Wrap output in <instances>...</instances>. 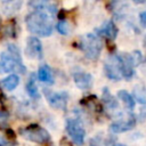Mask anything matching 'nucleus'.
Masks as SVG:
<instances>
[{
  "instance_id": "1",
  "label": "nucleus",
  "mask_w": 146,
  "mask_h": 146,
  "mask_svg": "<svg viewBox=\"0 0 146 146\" xmlns=\"http://www.w3.org/2000/svg\"><path fill=\"white\" fill-rule=\"evenodd\" d=\"M133 64L129 54H112L104 63L105 75L110 80L119 81L121 79H131L135 74Z\"/></svg>"
},
{
  "instance_id": "2",
  "label": "nucleus",
  "mask_w": 146,
  "mask_h": 146,
  "mask_svg": "<svg viewBox=\"0 0 146 146\" xmlns=\"http://www.w3.org/2000/svg\"><path fill=\"white\" fill-rule=\"evenodd\" d=\"M27 30L39 36H49L52 33V21L44 10H34L26 16Z\"/></svg>"
},
{
  "instance_id": "3",
  "label": "nucleus",
  "mask_w": 146,
  "mask_h": 146,
  "mask_svg": "<svg viewBox=\"0 0 146 146\" xmlns=\"http://www.w3.org/2000/svg\"><path fill=\"white\" fill-rule=\"evenodd\" d=\"M79 46L88 59L96 60L100 55L102 41H100L99 36L94 33H88V34L81 36L80 41H79Z\"/></svg>"
},
{
  "instance_id": "4",
  "label": "nucleus",
  "mask_w": 146,
  "mask_h": 146,
  "mask_svg": "<svg viewBox=\"0 0 146 146\" xmlns=\"http://www.w3.org/2000/svg\"><path fill=\"white\" fill-rule=\"evenodd\" d=\"M19 133L25 139H27L30 141H33V143H36V144H46L50 140L49 132L44 128H42L38 124L27 125V127L21 129Z\"/></svg>"
},
{
  "instance_id": "5",
  "label": "nucleus",
  "mask_w": 146,
  "mask_h": 146,
  "mask_svg": "<svg viewBox=\"0 0 146 146\" xmlns=\"http://www.w3.org/2000/svg\"><path fill=\"white\" fill-rule=\"evenodd\" d=\"M26 68L22 63V58L15 57L9 52H1L0 55V73L18 72L25 73Z\"/></svg>"
},
{
  "instance_id": "6",
  "label": "nucleus",
  "mask_w": 146,
  "mask_h": 146,
  "mask_svg": "<svg viewBox=\"0 0 146 146\" xmlns=\"http://www.w3.org/2000/svg\"><path fill=\"white\" fill-rule=\"evenodd\" d=\"M66 131L68 136L71 137L72 141L78 145L82 146L84 143V137H86V131L83 127L80 124V122L75 119H67L66 120Z\"/></svg>"
},
{
  "instance_id": "7",
  "label": "nucleus",
  "mask_w": 146,
  "mask_h": 146,
  "mask_svg": "<svg viewBox=\"0 0 146 146\" xmlns=\"http://www.w3.org/2000/svg\"><path fill=\"white\" fill-rule=\"evenodd\" d=\"M44 96L49 103V105L57 110H66L67 100H68V94L66 91H59L55 92L48 89H44Z\"/></svg>"
},
{
  "instance_id": "8",
  "label": "nucleus",
  "mask_w": 146,
  "mask_h": 146,
  "mask_svg": "<svg viewBox=\"0 0 146 146\" xmlns=\"http://www.w3.org/2000/svg\"><path fill=\"white\" fill-rule=\"evenodd\" d=\"M137 119L132 113H127L124 117H121L117 121H114L110 125V130L114 133H121L125 132L128 130H131L136 125Z\"/></svg>"
},
{
  "instance_id": "9",
  "label": "nucleus",
  "mask_w": 146,
  "mask_h": 146,
  "mask_svg": "<svg viewBox=\"0 0 146 146\" xmlns=\"http://www.w3.org/2000/svg\"><path fill=\"white\" fill-rule=\"evenodd\" d=\"M25 54L27 55V57L33 58V59H41L42 58V56H43L42 44H41V41L36 36H30L27 39Z\"/></svg>"
},
{
  "instance_id": "10",
  "label": "nucleus",
  "mask_w": 146,
  "mask_h": 146,
  "mask_svg": "<svg viewBox=\"0 0 146 146\" xmlns=\"http://www.w3.org/2000/svg\"><path fill=\"white\" fill-rule=\"evenodd\" d=\"M73 80H74L76 87L81 90H87L92 86V75L87 72L73 73Z\"/></svg>"
},
{
  "instance_id": "11",
  "label": "nucleus",
  "mask_w": 146,
  "mask_h": 146,
  "mask_svg": "<svg viewBox=\"0 0 146 146\" xmlns=\"http://www.w3.org/2000/svg\"><path fill=\"white\" fill-rule=\"evenodd\" d=\"M97 32H98L100 35H105V36H106L107 39H110V40H114V39L116 38V35H117L119 30H117L116 25L114 24V22H113L112 19H108V21H106V22L102 25V27H100L99 30H97Z\"/></svg>"
},
{
  "instance_id": "12",
  "label": "nucleus",
  "mask_w": 146,
  "mask_h": 146,
  "mask_svg": "<svg viewBox=\"0 0 146 146\" xmlns=\"http://www.w3.org/2000/svg\"><path fill=\"white\" fill-rule=\"evenodd\" d=\"M38 79L43 82V83H47V84H52L54 83V74H52V71L51 68L48 66V65H41L38 70Z\"/></svg>"
},
{
  "instance_id": "13",
  "label": "nucleus",
  "mask_w": 146,
  "mask_h": 146,
  "mask_svg": "<svg viewBox=\"0 0 146 146\" xmlns=\"http://www.w3.org/2000/svg\"><path fill=\"white\" fill-rule=\"evenodd\" d=\"M102 102L105 105L106 108L108 110H116L119 107V103L115 99V97L108 91V89L105 87L103 89V95H102Z\"/></svg>"
},
{
  "instance_id": "14",
  "label": "nucleus",
  "mask_w": 146,
  "mask_h": 146,
  "mask_svg": "<svg viewBox=\"0 0 146 146\" xmlns=\"http://www.w3.org/2000/svg\"><path fill=\"white\" fill-rule=\"evenodd\" d=\"M117 98L124 104V106L128 110H133L135 105H136V100L133 99V97L125 90H120L117 92Z\"/></svg>"
},
{
  "instance_id": "15",
  "label": "nucleus",
  "mask_w": 146,
  "mask_h": 146,
  "mask_svg": "<svg viewBox=\"0 0 146 146\" xmlns=\"http://www.w3.org/2000/svg\"><path fill=\"white\" fill-rule=\"evenodd\" d=\"M81 104L92 108L96 112H102V104L96 96H88V97L81 99Z\"/></svg>"
},
{
  "instance_id": "16",
  "label": "nucleus",
  "mask_w": 146,
  "mask_h": 146,
  "mask_svg": "<svg viewBox=\"0 0 146 146\" xmlns=\"http://www.w3.org/2000/svg\"><path fill=\"white\" fill-rule=\"evenodd\" d=\"M18 83H19V78L16 74H10V75H8L7 78H5L2 80V86L8 91L14 90L18 86Z\"/></svg>"
},
{
  "instance_id": "17",
  "label": "nucleus",
  "mask_w": 146,
  "mask_h": 146,
  "mask_svg": "<svg viewBox=\"0 0 146 146\" xmlns=\"http://www.w3.org/2000/svg\"><path fill=\"white\" fill-rule=\"evenodd\" d=\"M26 91L30 95V97H32V98H39L40 97L39 91H38V87H36L35 80H34V75H31L30 80L27 81V83H26Z\"/></svg>"
},
{
  "instance_id": "18",
  "label": "nucleus",
  "mask_w": 146,
  "mask_h": 146,
  "mask_svg": "<svg viewBox=\"0 0 146 146\" xmlns=\"http://www.w3.org/2000/svg\"><path fill=\"white\" fill-rule=\"evenodd\" d=\"M133 95H135V98L138 103H140L143 105H146V90H145L144 86L138 84L137 87H135Z\"/></svg>"
},
{
  "instance_id": "19",
  "label": "nucleus",
  "mask_w": 146,
  "mask_h": 146,
  "mask_svg": "<svg viewBox=\"0 0 146 146\" xmlns=\"http://www.w3.org/2000/svg\"><path fill=\"white\" fill-rule=\"evenodd\" d=\"M129 55H130V58H131V62H132L133 66L139 65V64L141 63L143 56H141V52H140L139 50H135V51H132V52L129 54Z\"/></svg>"
},
{
  "instance_id": "20",
  "label": "nucleus",
  "mask_w": 146,
  "mask_h": 146,
  "mask_svg": "<svg viewBox=\"0 0 146 146\" xmlns=\"http://www.w3.org/2000/svg\"><path fill=\"white\" fill-rule=\"evenodd\" d=\"M56 30L60 33V34H67L68 33V24L66 21H59L57 24H56Z\"/></svg>"
},
{
  "instance_id": "21",
  "label": "nucleus",
  "mask_w": 146,
  "mask_h": 146,
  "mask_svg": "<svg viewBox=\"0 0 146 146\" xmlns=\"http://www.w3.org/2000/svg\"><path fill=\"white\" fill-rule=\"evenodd\" d=\"M8 119H9L8 113L6 111L0 110V127H2V128L6 127L7 123H8Z\"/></svg>"
},
{
  "instance_id": "22",
  "label": "nucleus",
  "mask_w": 146,
  "mask_h": 146,
  "mask_svg": "<svg viewBox=\"0 0 146 146\" xmlns=\"http://www.w3.org/2000/svg\"><path fill=\"white\" fill-rule=\"evenodd\" d=\"M90 146H103V143H102L100 137H98V136L92 137L90 139Z\"/></svg>"
},
{
  "instance_id": "23",
  "label": "nucleus",
  "mask_w": 146,
  "mask_h": 146,
  "mask_svg": "<svg viewBox=\"0 0 146 146\" xmlns=\"http://www.w3.org/2000/svg\"><path fill=\"white\" fill-rule=\"evenodd\" d=\"M139 22H140V25L146 29V10H144L139 14Z\"/></svg>"
},
{
  "instance_id": "24",
  "label": "nucleus",
  "mask_w": 146,
  "mask_h": 146,
  "mask_svg": "<svg viewBox=\"0 0 146 146\" xmlns=\"http://www.w3.org/2000/svg\"><path fill=\"white\" fill-rule=\"evenodd\" d=\"M139 117H140V120L146 119V105H144V107H141L140 113H139Z\"/></svg>"
},
{
  "instance_id": "25",
  "label": "nucleus",
  "mask_w": 146,
  "mask_h": 146,
  "mask_svg": "<svg viewBox=\"0 0 146 146\" xmlns=\"http://www.w3.org/2000/svg\"><path fill=\"white\" fill-rule=\"evenodd\" d=\"M144 47H145V49H146V35H145V38H144Z\"/></svg>"
},
{
  "instance_id": "26",
  "label": "nucleus",
  "mask_w": 146,
  "mask_h": 146,
  "mask_svg": "<svg viewBox=\"0 0 146 146\" xmlns=\"http://www.w3.org/2000/svg\"><path fill=\"white\" fill-rule=\"evenodd\" d=\"M113 146H125V145H123V144H115V145H113Z\"/></svg>"
},
{
  "instance_id": "27",
  "label": "nucleus",
  "mask_w": 146,
  "mask_h": 146,
  "mask_svg": "<svg viewBox=\"0 0 146 146\" xmlns=\"http://www.w3.org/2000/svg\"><path fill=\"white\" fill-rule=\"evenodd\" d=\"M1 95H2V92H1V89H0V96H1Z\"/></svg>"
},
{
  "instance_id": "28",
  "label": "nucleus",
  "mask_w": 146,
  "mask_h": 146,
  "mask_svg": "<svg viewBox=\"0 0 146 146\" xmlns=\"http://www.w3.org/2000/svg\"><path fill=\"white\" fill-rule=\"evenodd\" d=\"M0 146H1V145H0Z\"/></svg>"
}]
</instances>
